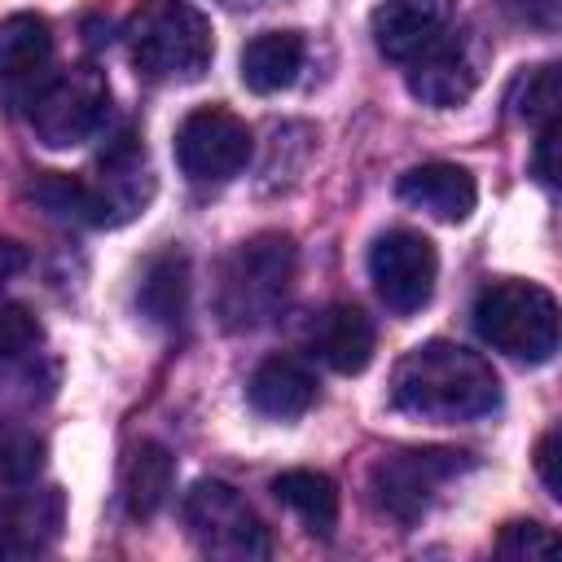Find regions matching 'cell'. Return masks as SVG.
I'll return each instance as SVG.
<instances>
[{"label":"cell","mask_w":562,"mask_h":562,"mask_svg":"<svg viewBox=\"0 0 562 562\" xmlns=\"http://www.w3.org/2000/svg\"><path fill=\"white\" fill-rule=\"evenodd\" d=\"M391 404L422 422H474L501 404V382L479 351L430 338L395 364Z\"/></svg>","instance_id":"6da1fadb"},{"label":"cell","mask_w":562,"mask_h":562,"mask_svg":"<svg viewBox=\"0 0 562 562\" xmlns=\"http://www.w3.org/2000/svg\"><path fill=\"white\" fill-rule=\"evenodd\" d=\"M123 40L136 75L149 83H193L215 57L211 22L189 0H140Z\"/></svg>","instance_id":"7a4b0ae2"},{"label":"cell","mask_w":562,"mask_h":562,"mask_svg":"<svg viewBox=\"0 0 562 562\" xmlns=\"http://www.w3.org/2000/svg\"><path fill=\"white\" fill-rule=\"evenodd\" d=\"M294 268H299V255L285 233H259V237L241 241L220 263V281H215L220 325L233 334L268 325L290 299Z\"/></svg>","instance_id":"3957f363"},{"label":"cell","mask_w":562,"mask_h":562,"mask_svg":"<svg viewBox=\"0 0 562 562\" xmlns=\"http://www.w3.org/2000/svg\"><path fill=\"white\" fill-rule=\"evenodd\" d=\"M474 329L509 360L544 364L558 351V303L531 281H492L474 299Z\"/></svg>","instance_id":"277c9868"},{"label":"cell","mask_w":562,"mask_h":562,"mask_svg":"<svg viewBox=\"0 0 562 562\" xmlns=\"http://www.w3.org/2000/svg\"><path fill=\"white\" fill-rule=\"evenodd\" d=\"M105 114H110V83L105 70H97L92 61L57 70L26 105L31 132L48 149H75L92 140L105 127Z\"/></svg>","instance_id":"5b68a950"},{"label":"cell","mask_w":562,"mask_h":562,"mask_svg":"<svg viewBox=\"0 0 562 562\" xmlns=\"http://www.w3.org/2000/svg\"><path fill=\"white\" fill-rule=\"evenodd\" d=\"M461 470H470V452H457V448H404V452H386L369 470V501L378 505V514L395 518L400 527H413V522L426 518V509L435 505V496Z\"/></svg>","instance_id":"8992f818"},{"label":"cell","mask_w":562,"mask_h":562,"mask_svg":"<svg viewBox=\"0 0 562 562\" xmlns=\"http://www.w3.org/2000/svg\"><path fill=\"white\" fill-rule=\"evenodd\" d=\"M184 527L198 540L202 553L211 558H268L272 553V536L259 522V514L246 505V496L220 479H202L189 487L184 496Z\"/></svg>","instance_id":"52a82bcc"},{"label":"cell","mask_w":562,"mask_h":562,"mask_svg":"<svg viewBox=\"0 0 562 562\" xmlns=\"http://www.w3.org/2000/svg\"><path fill=\"white\" fill-rule=\"evenodd\" d=\"M250 127L224 105H198L176 127V162L193 184H228L250 162Z\"/></svg>","instance_id":"ba28073f"},{"label":"cell","mask_w":562,"mask_h":562,"mask_svg":"<svg viewBox=\"0 0 562 562\" xmlns=\"http://www.w3.org/2000/svg\"><path fill=\"white\" fill-rule=\"evenodd\" d=\"M369 277H373L378 299L395 316H413L435 294L439 255H435L430 237H422L417 228H391L369 250Z\"/></svg>","instance_id":"9c48e42d"},{"label":"cell","mask_w":562,"mask_h":562,"mask_svg":"<svg viewBox=\"0 0 562 562\" xmlns=\"http://www.w3.org/2000/svg\"><path fill=\"white\" fill-rule=\"evenodd\" d=\"M79 184H83L88 224H123V220H132L154 193V176H149L140 136L136 132H119L101 149L97 171L79 176Z\"/></svg>","instance_id":"30bf717a"},{"label":"cell","mask_w":562,"mask_h":562,"mask_svg":"<svg viewBox=\"0 0 562 562\" xmlns=\"http://www.w3.org/2000/svg\"><path fill=\"white\" fill-rule=\"evenodd\" d=\"M57 75L53 31L40 13H13L0 22V101L13 114L40 97V88Z\"/></svg>","instance_id":"8fae6325"},{"label":"cell","mask_w":562,"mask_h":562,"mask_svg":"<svg viewBox=\"0 0 562 562\" xmlns=\"http://www.w3.org/2000/svg\"><path fill=\"white\" fill-rule=\"evenodd\" d=\"M483 79V53L470 31H448L435 48L408 61V92L435 110H452L470 101Z\"/></svg>","instance_id":"7c38bea8"},{"label":"cell","mask_w":562,"mask_h":562,"mask_svg":"<svg viewBox=\"0 0 562 562\" xmlns=\"http://www.w3.org/2000/svg\"><path fill=\"white\" fill-rule=\"evenodd\" d=\"M457 22V0H382L369 18L373 44L391 61H413L435 48Z\"/></svg>","instance_id":"4fadbf2b"},{"label":"cell","mask_w":562,"mask_h":562,"mask_svg":"<svg viewBox=\"0 0 562 562\" xmlns=\"http://www.w3.org/2000/svg\"><path fill=\"white\" fill-rule=\"evenodd\" d=\"M66 522V496L57 487L0 496V558L48 553Z\"/></svg>","instance_id":"5bb4252c"},{"label":"cell","mask_w":562,"mask_h":562,"mask_svg":"<svg viewBox=\"0 0 562 562\" xmlns=\"http://www.w3.org/2000/svg\"><path fill=\"white\" fill-rule=\"evenodd\" d=\"M400 202L443 220V224H461L474 202H479V189H474V176L457 162H422V167H408L395 184Z\"/></svg>","instance_id":"9a60e30c"},{"label":"cell","mask_w":562,"mask_h":562,"mask_svg":"<svg viewBox=\"0 0 562 562\" xmlns=\"http://www.w3.org/2000/svg\"><path fill=\"white\" fill-rule=\"evenodd\" d=\"M312 356L334 373H360L373 360V321L356 303H334L312 321Z\"/></svg>","instance_id":"2e32d148"},{"label":"cell","mask_w":562,"mask_h":562,"mask_svg":"<svg viewBox=\"0 0 562 562\" xmlns=\"http://www.w3.org/2000/svg\"><path fill=\"white\" fill-rule=\"evenodd\" d=\"M246 400L259 417L272 422H294L316 404V378L307 364H299L294 356H268L250 382H246Z\"/></svg>","instance_id":"e0dca14e"},{"label":"cell","mask_w":562,"mask_h":562,"mask_svg":"<svg viewBox=\"0 0 562 562\" xmlns=\"http://www.w3.org/2000/svg\"><path fill=\"white\" fill-rule=\"evenodd\" d=\"M303 35L294 31H263L241 48V83L259 97L290 88L303 70Z\"/></svg>","instance_id":"ac0fdd59"},{"label":"cell","mask_w":562,"mask_h":562,"mask_svg":"<svg viewBox=\"0 0 562 562\" xmlns=\"http://www.w3.org/2000/svg\"><path fill=\"white\" fill-rule=\"evenodd\" d=\"M136 303L154 325H180L184 307H189V259L180 250H162L145 263L140 285H136Z\"/></svg>","instance_id":"d6986e66"},{"label":"cell","mask_w":562,"mask_h":562,"mask_svg":"<svg viewBox=\"0 0 562 562\" xmlns=\"http://www.w3.org/2000/svg\"><path fill=\"white\" fill-rule=\"evenodd\" d=\"M171 452L162 443H136L123 461V505L132 518H154L171 496Z\"/></svg>","instance_id":"ffe728a7"},{"label":"cell","mask_w":562,"mask_h":562,"mask_svg":"<svg viewBox=\"0 0 562 562\" xmlns=\"http://www.w3.org/2000/svg\"><path fill=\"white\" fill-rule=\"evenodd\" d=\"M272 492L285 509L299 514V522L312 536H334L338 527V487L321 470H285L272 479Z\"/></svg>","instance_id":"44dd1931"},{"label":"cell","mask_w":562,"mask_h":562,"mask_svg":"<svg viewBox=\"0 0 562 562\" xmlns=\"http://www.w3.org/2000/svg\"><path fill=\"white\" fill-rule=\"evenodd\" d=\"M505 105H509V119H518V123H527V127L558 123V105H562L558 66H553V61H544V66L522 70V75L509 83Z\"/></svg>","instance_id":"7402d4cb"},{"label":"cell","mask_w":562,"mask_h":562,"mask_svg":"<svg viewBox=\"0 0 562 562\" xmlns=\"http://www.w3.org/2000/svg\"><path fill=\"white\" fill-rule=\"evenodd\" d=\"M44 465V439L22 426H0V487L35 479Z\"/></svg>","instance_id":"603a6c76"},{"label":"cell","mask_w":562,"mask_h":562,"mask_svg":"<svg viewBox=\"0 0 562 562\" xmlns=\"http://www.w3.org/2000/svg\"><path fill=\"white\" fill-rule=\"evenodd\" d=\"M44 342V325L22 303H0V360H26Z\"/></svg>","instance_id":"cb8c5ba5"},{"label":"cell","mask_w":562,"mask_h":562,"mask_svg":"<svg viewBox=\"0 0 562 562\" xmlns=\"http://www.w3.org/2000/svg\"><path fill=\"white\" fill-rule=\"evenodd\" d=\"M553 549H558V540L540 522H509L496 536V553H505V558H531V553H553Z\"/></svg>","instance_id":"d4e9b609"},{"label":"cell","mask_w":562,"mask_h":562,"mask_svg":"<svg viewBox=\"0 0 562 562\" xmlns=\"http://www.w3.org/2000/svg\"><path fill=\"white\" fill-rule=\"evenodd\" d=\"M501 9L522 22V26H536V31H558V0H501Z\"/></svg>","instance_id":"484cf974"},{"label":"cell","mask_w":562,"mask_h":562,"mask_svg":"<svg viewBox=\"0 0 562 562\" xmlns=\"http://www.w3.org/2000/svg\"><path fill=\"white\" fill-rule=\"evenodd\" d=\"M558 132H562L558 123H544L540 140H536V158H531L540 184H549V189H558Z\"/></svg>","instance_id":"4316f807"},{"label":"cell","mask_w":562,"mask_h":562,"mask_svg":"<svg viewBox=\"0 0 562 562\" xmlns=\"http://www.w3.org/2000/svg\"><path fill=\"white\" fill-rule=\"evenodd\" d=\"M558 430H549L544 439H540V448H536V470H540V479H544V487H549V496H562V474H558Z\"/></svg>","instance_id":"83f0119b"},{"label":"cell","mask_w":562,"mask_h":562,"mask_svg":"<svg viewBox=\"0 0 562 562\" xmlns=\"http://www.w3.org/2000/svg\"><path fill=\"white\" fill-rule=\"evenodd\" d=\"M22 263H26L22 246H13L9 237H0V285H4V281H9V277H13L18 268H22Z\"/></svg>","instance_id":"f1b7e54d"},{"label":"cell","mask_w":562,"mask_h":562,"mask_svg":"<svg viewBox=\"0 0 562 562\" xmlns=\"http://www.w3.org/2000/svg\"><path fill=\"white\" fill-rule=\"evenodd\" d=\"M220 4H228V9H255V4H268V0H220Z\"/></svg>","instance_id":"f546056e"}]
</instances>
